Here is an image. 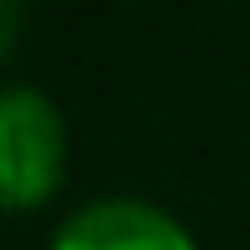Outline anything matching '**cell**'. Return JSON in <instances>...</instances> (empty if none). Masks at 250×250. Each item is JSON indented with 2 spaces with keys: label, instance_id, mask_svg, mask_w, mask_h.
Segmentation results:
<instances>
[{
  "label": "cell",
  "instance_id": "6da1fadb",
  "mask_svg": "<svg viewBox=\"0 0 250 250\" xmlns=\"http://www.w3.org/2000/svg\"><path fill=\"white\" fill-rule=\"evenodd\" d=\"M64 165V123L43 91H0V202L32 208L53 192Z\"/></svg>",
  "mask_w": 250,
  "mask_h": 250
},
{
  "label": "cell",
  "instance_id": "7a4b0ae2",
  "mask_svg": "<svg viewBox=\"0 0 250 250\" xmlns=\"http://www.w3.org/2000/svg\"><path fill=\"white\" fill-rule=\"evenodd\" d=\"M53 250H197L192 234L160 213L154 202H133V197H106L80 208L64 229Z\"/></svg>",
  "mask_w": 250,
  "mask_h": 250
},
{
  "label": "cell",
  "instance_id": "3957f363",
  "mask_svg": "<svg viewBox=\"0 0 250 250\" xmlns=\"http://www.w3.org/2000/svg\"><path fill=\"white\" fill-rule=\"evenodd\" d=\"M16 27H21V11H16L11 0H0V59H5L11 43H16Z\"/></svg>",
  "mask_w": 250,
  "mask_h": 250
}]
</instances>
